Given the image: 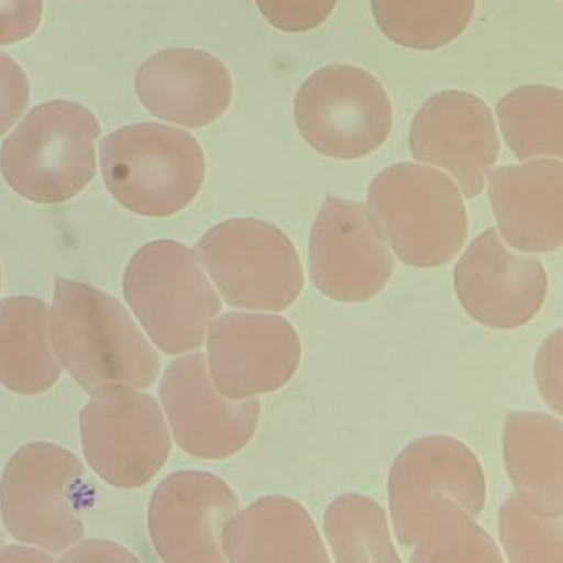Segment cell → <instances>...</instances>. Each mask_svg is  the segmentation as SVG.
I'll list each match as a JSON object with an SVG mask.
<instances>
[{"instance_id": "6da1fadb", "label": "cell", "mask_w": 563, "mask_h": 563, "mask_svg": "<svg viewBox=\"0 0 563 563\" xmlns=\"http://www.w3.org/2000/svg\"><path fill=\"white\" fill-rule=\"evenodd\" d=\"M52 349L62 368L87 391L107 384L150 388L161 358L114 296L71 279L55 283Z\"/></svg>"}, {"instance_id": "7a4b0ae2", "label": "cell", "mask_w": 563, "mask_h": 563, "mask_svg": "<svg viewBox=\"0 0 563 563\" xmlns=\"http://www.w3.org/2000/svg\"><path fill=\"white\" fill-rule=\"evenodd\" d=\"M367 209L395 258L413 268H438L456 258L467 239L466 206L453 179L428 164L382 170L368 189Z\"/></svg>"}, {"instance_id": "3957f363", "label": "cell", "mask_w": 563, "mask_h": 563, "mask_svg": "<svg viewBox=\"0 0 563 563\" xmlns=\"http://www.w3.org/2000/svg\"><path fill=\"white\" fill-rule=\"evenodd\" d=\"M124 298L157 349L169 355L196 351L222 298L194 250L156 240L137 250L124 272Z\"/></svg>"}, {"instance_id": "277c9868", "label": "cell", "mask_w": 563, "mask_h": 563, "mask_svg": "<svg viewBox=\"0 0 563 563\" xmlns=\"http://www.w3.org/2000/svg\"><path fill=\"white\" fill-rule=\"evenodd\" d=\"M97 117L74 101L34 108L0 151L9 186L37 203H64L77 197L97 174Z\"/></svg>"}, {"instance_id": "5b68a950", "label": "cell", "mask_w": 563, "mask_h": 563, "mask_svg": "<svg viewBox=\"0 0 563 563\" xmlns=\"http://www.w3.org/2000/svg\"><path fill=\"white\" fill-rule=\"evenodd\" d=\"M101 173L111 196L143 217H170L202 189L206 157L192 134L141 123L114 131L100 144Z\"/></svg>"}, {"instance_id": "8992f818", "label": "cell", "mask_w": 563, "mask_h": 563, "mask_svg": "<svg viewBox=\"0 0 563 563\" xmlns=\"http://www.w3.org/2000/svg\"><path fill=\"white\" fill-rule=\"evenodd\" d=\"M196 255L230 308L282 312L305 289V269L295 243L265 220L219 223L199 240Z\"/></svg>"}, {"instance_id": "52a82bcc", "label": "cell", "mask_w": 563, "mask_h": 563, "mask_svg": "<svg viewBox=\"0 0 563 563\" xmlns=\"http://www.w3.org/2000/svg\"><path fill=\"white\" fill-rule=\"evenodd\" d=\"M84 477V464L71 451L54 443L25 444L11 457L0 481L5 529L47 552H68L85 533Z\"/></svg>"}, {"instance_id": "ba28073f", "label": "cell", "mask_w": 563, "mask_h": 563, "mask_svg": "<svg viewBox=\"0 0 563 563\" xmlns=\"http://www.w3.org/2000/svg\"><path fill=\"white\" fill-rule=\"evenodd\" d=\"M295 120L302 140L322 156L357 161L384 146L394 111L377 78L351 65H331L299 88Z\"/></svg>"}, {"instance_id": "9c48e42d", "label": "cell", "mask_w": 563, "mask_h": 563, "mask_svg": "<svg viewBox=\"0 0 563 563\" xmlns=\"http://www.w3.org/2000/svg\"><path fill=\"white\" fill-rule=\"evenodd\" d=\"M90 395L80 413L81 443L90 466L121 489L150 483L173 446L156 398L126 384L101 385Z\"/></svg>"}, {"instance_id": "30bf717a", "label": "cell", "mask_w": 563, "mask_h": 563, "mask_svg": "<svg viewBox=\"0 0 563 563\" xmlns=\"http://www.w3.org/2000/svg\"><path fill=\"white\" fill-rule=\"evenodd\" d=\"M206 339L212 384L232 400L279 390L301 364V339L283 316L225 312L210 322Z\"/></svg>"}, {"instance_id": "8fae6325", "label": "cell", "mask_w": 563, "mask_h": 563, "mask_svg": "<svg viewBox=\"0 0 563 563\" xmlns=\"http://www.w3.org/2000/svg\"><path fill=\"white\" fill-rule=\"evenodd\" d=\"M309 275L321 295L335 302H364L384 291L395 256L367 206L331 196L309 235Z\"/></svg>"}, {"instance_id": "7c38bea8", "label": "cell", "mask_w": 563, "mask_h": 563, "mask_svg": "<svg viewBox=\"0 0 563 563\" xmlns=\"http://www.w3.org/2000/svg\"><path fill=\"white\" fill-rule=\"evenodd\" d=\"M437 493L450 497L474 517L486 507L487 481L479 460L463 441L443 434L408 443L388 473L391 527L405 549L417 540L428 503Z\"/></svg>"}, {"instance_id": "4fadbf2b", "label": "cell", "mask_w": 563, "mask_h": 563, "mask_svg": "<svg viewBox=\"0 0 563 563\" xmlns=\"http://www.w3.org/2000/svg\"><path fill=\"white\" fill-rule=\"evenodd\" d=\"M161 400L180 450L199 460H225L255 437L256 398L232 400L217 390L203 354L184 355L164 372Z\"/></svg>"}, {"instance_id": "5bb4252c", "label": "cell", "mask_w": 563, "mask_h": 563, "mask_svg": "<svg viewBox=\"0 0 563 563\" xmlns=\"http://www.w3.org/2000/svg\"><path fill=\"white\" fill-rule=\"evenodd\" d=\"M454 291L474 321L497 331L529 324L547 298L549 278L539 260L516 252L487 229L471 242L454 266Z\"/></svg>"}, {"instance_id": "9a60e30c", "label": "cell", "mask_w": 563, "mask_h": 563, "mask_svg": "<svg viewBox=\"0 0 563 563\" xmlns=\"http://www.w3.org/2000/svg\"><path fill=\"white\" fill-rule=\"evenodd\" d=\"M410 151L418 163L446 170L464 199H476L500 154L493 113L476 95L441 91L415 114Z\"/></svg>"}, {"instance_id": "2e32d148", "label": "cell", "mask_w": 563, "mask_h": 563, "mask_svg": "<svg viewBox=\"0 0 563 563\" xmlns=\"http://www.w3.org/2000/svg\"><path fill=\"white\" fill-rule=\"evenodd\" d=\"M240 509L232 487L216 474L183 470L167 476L150 504V533L167 563H223L222 533Z\"/></svg>"}, {"instance_id": "e0dca14e", "label": "cell", "mask_w": 563, "mask_h": 563, "mask_svg": "<svg viewBox=\"0 0 563 563\" xmlns=\"http://www.w3.org/2000/svg\"><path fill=\"white\" fill-rule=\"evenodd\" d=\"M497 232L522 253H553L563 243V164L555 157L523 161L487 173Z\"/></svg>"}, {"instance_id": "ac0fdd59", "label": "cell", "mask_w": 563, "mask_h": 563, "mask_svg": "<svg viewBox=\"0 0 563 563\" xmlns=\"http://www.w3.org/2000/svg\"><path fill=\"white\" fill-rule=\"evenodd\" d=\"M137 97L154 117L179 126H209L232 103L229 68L203 51L169 48L144 62L134 78Z\"/></svg>"}, {"instance_id": "d6986e66", "label": "cell", "mask_w": 563, "mask_h": 563, "mask_svg": "<svg viewBox=\"0 0 563 563\" xmlns=\"http://www.w3.org/2000/svg\"><path fill=\"white\" fill-rule=\"evenodd\" d=\"M227 562H331L308 510L288 496H265L236 510L222 533Z\"/></svg>"}, {"instance_id": "ffe728a7", "label": "cell", "mask_w": 563, "mask_h": 563, "mask_svg": "<svg viewBox=\"0 0 563 563\" xmlns=\"http://www.w3.org/2000/svg\"><path fill=\"white\" fill-rule=\"evenodd\" d=\"M503 454L517 497L533 512L563 516V423L559 415L512 411L504 421Z\"/></svg>"}, {"instance_id": "44dd1931", "label": "cell", "mask_w": 563, "mask_h": 563, "mask_svg": "<svg viewBox=\"0 0 563 563\" xmlns=\"http://www.w3.org/2000/svg\"><path fill=\"white\" fill-rule=\"evenodd\" d=\"M51 309L32 296L0 302V384L19 395L51 390L62 375L52 349Z\"/></svg>"}, {"instance_id": "7402d4cb", "label": "cell", "mask_w": 563, "mask_h": 563, "mask_svg": "<svg viewBox=\"0 0 563 563\" xmlns=\"http://www.w3.org/2000/svg\"><path fill=\"white\" fill-rule=\"evenodd\" d=\"M500 131L520 163L542 157L562 159L563 93L530 85L507 93L497 104Z\"/></svg>"}, {"instance_id": "603a6c76", "label": "cell", "mask_w": 563, "mask_h": 563, "mask_svg": "<svg viewBox=\"0 0 563 563\" xmlns=\"http://www.w3.org/2000/svg\"><path fill=\"white\" fill-rule=\"evenodd\" d=\"M476 0H372L382 34L411 51L444 47L464 34L473 21Z\"/></svg>"}, {"instance_id": "cb8c5ba5", "label": "cell", "mask_w": 563, "mask_h": 563, "mask_svg": "<svg viewBox=\"0 0 563 563\" xmlns=\"http://www.w3.org/2000/svg\"><path fill=\"white\" fill-rule=\"evenodd\" d=\"M322 527L334 562H401L387 512L371 496L345 493L335 497L325 509Z\"/></svg>"}, {"instance_id": "d4e9b609", "label": "cell", "mask_w": 563, "mask_h": 563, "mask_svg": "<svg viewBox=\"0 0 563 563\" xmlns=\"http://www.w3.org/2000/svg\"><path fill=\"white\" fill-rule=\"evenodd\" d=\"M411 549V563H500L496 540L474 520L473 514L444 494L428 503L423 526Z\"/></svg>"}, {"instance_id": "484cf974", "label": "cell", "mask_w": 563, "mask_h": 563, "mask_svg": "<svg viewBox=\"0 0 563 563\" xmlns=\"http://www.w3.org/2000/svg\"><path fill=\"white\" fill-rule=\"evenodd\" d=\"M499 537L509 562L563 563V516H540L517 496L500 506Z\"/></svg>"}, {"instance_id": "4316f807", "label": "cell", "mask_w": 563, "mask_h": 563, "mask_svg": "<svg viewBox=\"0 0 563 563\" xmlns=\"http://www.w3.org/2000/svg\"><path fill=\"white\" fill-rule=\"evenodd\" d=\"M269 25L288 34L314 31L335 11L338 0H256Z\"/></svg>"}, {"instance_id": "83f0119b", "label": "cell", "mask_w": 563, "mask_h": 563, "mask_svg": "<svg viewBox=\"0 0 563 563\" xmlns=\"http://www.w3.org/2000/svg\"><path fill=\"white\" fill-rule=\"evenodd\" d=\"M31 101V84L21 65L0 52V136L21 120Z\"/></svg>"}, {"instance_id": "f1b7e54d", "label": "cell", "mask_w": 563, "mask_h": 563, "mask_svg": "<svg viewBox=\"0 0 563 563\" xmlns=\"http://www.w3.org/2000/svg\"><path fill=\"white\" fill-rule=\"evenodd\" d=\"M562 329L549 335L540 345L536 355L537 387L545 404L553 413L562 417L563 410V387H562V364H563V341Z\"/></svg>"}, {"instance_id": "f546056e", "label": "cell", "mask_w": 563, "mask_h": 563, "mask_svg": "<svg viewBox=\"0 0 563 563\" xmlns=\"http://www.w3.org/2000/svg\"><path fill=\"white\" fill-rule=\"evenodd\" d=\"M44 0H0V45L32 37L41 25Z\"/></svg>"}, {"instance_id": "4dcf8cb0", "label": "cell", "mask_w": 563, "mask_h": 563, "mask_svg": "<svg viewBox=\"0 0 563 563\" xmlns=\"http://www.w3.org/2000/svg\"><path fill=\"white\" fill-rule=\"evenodd\" d=\"M62 562H136L124 547L104 540H88L62 555Z\"/></svg>"}, {"instance_id": "1f68e13d", "label": "cell", "mask_w": 563, "mask_h": 563, "mask_svg": "<svg viewBox=\"0 0 563 563\" xmlns=\"http://www.w3.org/2000/svg\"><path fill=\"white\" fill-rule=\"evenodd\" d=\"M0 560H45L51 562L52 556L45 555V553L38 552L35 549H24V547H9L4 552L0 550Z\"/></svg>"}, {"instance_id": "d6a6232c", "label": "cell", "mask_w": 563, "mask_h": 563, "mask_svg": "<svg viewBox=\"0 0 563 563\" xmlns=\"http://www.w3.org/2000/svg\"><path fill=\"white\" fill-rule=\"evenodd\" d=\"M0 543H2V533H0Z\"/></svg>"}]
</instances>
